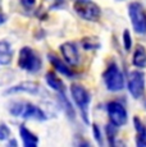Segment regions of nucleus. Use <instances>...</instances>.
I'll list each match as a JSON object with an SVG mask.
<instances>
[{
  "mask_svg": "<svg viewBox=\"0 0 146 147\" xmlns=\"http://www.w3.org/2000/svg\"><path fill=\"white\" fill-rule=\"evenodd\" d=\"M9 113L13 117L23 118V119H32L39 121H44L47 119L43 109L30 102H13L12 106L9 107Z\"/></svg>",
  "mask_w": 146,
  "mask_h": 147,
  "instance_id": "1",
  "label": "nucleus"
},
{
  "mask_svg": "<svg viewBox=\"0 0 146 147\" xmlns=\"http://www.w3.org/2000/svg\"><path fill=\"white\" fill-rule=\"evenodd\" d=\"M41 58L35 50L28 46L22 47L18 56V67L21 69L30 73H36L41 69Z\"/></svg>",
  "mask_w": 146,
  "mask_h": 147,
  "instance_id": "2",
  "label": "nucleus"
},
{
  "mask_svg": "<svg viewBox=\"0 0 146 147\" xmlns=\"http://www.w3.org/2000/svg\"><path fill=\"white\" fill-rule=\"evenodd\" d=\"M73 9L82 19L89 22H96L101 17V9L94 1L90 0H76L73 4Z\"/></svg>",
  "mask_w": 146,
  "mask_h": 147,
  "instance_id": "3",
  "label": "nucleus"
},
{
  "mask_svg": "<svg viewBox=\"0 0 146 147\" xmlns=\"http://www.w3.org/2000/svg\"><path fill=\"white\" fill-rule=\"evenodd\" d=\"M71 95L73 101L76 102V105L78 106L81 111V115H82L83 120H85L86 124H89V105L90 101H91V96H90V92L81 84H72L71 86Z\"/></svg>",
  "mask_w": 146,
  "mask_h": 147,
  "instance_id": "4",
  "label": "nucleus"
},
{
  "mask_svg": "<svg viewBox=\"0 0 146 147\" xmlns=\"http://www.w3.org/2000/svg\"><path fill=\"white\" fill-rule=\"evenodd\" d=\"M105 87L112 92H119L124 88V77L117 64H110L103 73Z\"/></svg>",
  "mask_w": 146,
  "mask_h": 147,
  "instance_id": "5",
  "label": "nucleus"
},
{
  "mask_svg": "<svg viewBox=\"0 0 146 147\" xmlns=\"http://www.w3.org/2000/svg\"><path fill=\"white\" fill-rule=\"evenodd\" d=\"M128 14L136 33H146V10L141 3H131L128 5Z\"/></svg>",
  "mask_w": 146,
  "mask_h": 147,
  "instance_id": "6",
  "label": "nucleus"
},
{
  "mask_svg": "<svg viewBox=\"0 0 146 147\" xmlns=\"http://www.w3.org/2000/svg\"><path fill=\"white\" fill-rule=\"evenodd\" d=\"M106 113H108L110 123L114 124L116 127H122L127 123V110L118 101H110V102L106 104Z\"/></svg>",
  "mask_w": 146,
  "mask_h": 147,
  "instance_id": "7",
  "label": "nucleus"
},
{
  "mask_svg": "<svg viewBox=\"0 0 146 147\" xmlns=\"http://www.w3.org/2000/svg\"><path fill=\"white\" fill-rule=\"evenodd\" d=\"M127 87L135 98H140L145 92V74L140 70H132L127 78Z\"/></svg>",
  "mask_w": 146,
  "mask_h": 147,
  "instance_id": "8",
  "label": "nucleus"
},
{
  "mask_svg": "<svg viewBox=\"0 0 146 147\" xmlns=\"http://www.w3.org/2000/svg\"><path fill=\"white\" fill-rule=\"evenodd\" d=\"M60 53L67 64H69L71 67L78 65V63H80V53H78L77 46L73 42H64V44H62Z\"/></svg>",
  "mask_w": 146,
  "mask_h": 147,
  "instance_id": "9",
  "label": "nucleus"
},
{
  "mask_svg": "<svg viewBox=\"0 0 146 147\" xmlns=\"http://www.w3.org/2000/svg\"><path fill=\"white\" fill-rule=\"evenodd\" d=\"M39 91H40V86L36 82L24 81L16 84V86H12L10 88H8L5 91V95H13V94H18V92H26V94L36 95Z\"/></svg>",
  "mask_w": 146,
  "mask_h": 147,
  "instance_id": "10",
  "label": "nucleus"
},
{
  "mask_svg": "<svg viewBox=\"0 0 146 147\" xmlns=\"http://www.w3.org/2000/svg\"><path fill=\"white\" fill-rule=\"evenodd\" d=\"M47 58H49V61L51 63V65L54 67L55 69L60 73V74L66 76V77H68V78L74 77V72L71 69V65H69V64L62 61L58 56L54 55V54H49V55H47Z\"/></svg>",
  "mask_w": 146,
  "mask_h": 147,
  "instance_id": "11",
  "label": "nucleus"
},
{
  "mask_svg": "<svg viewBox=\"0 0 146 147\" xmlns=\"http://www.w3.org/2000/svg\"><path fill=\"white\" fill-rule=\"evenodd\" d=\"M45 81H46L47 86L51 90L57 91L59 95H66V86H64L63 81L54 72H47L46 76H45Z\"/></svg>",
  "mask_w": 146,
  "mask_h": 147,
  "instance_id": "12",
  "label": "nucleus"
},
{
  "mask_svg": "<svg viewBox=\"0 0 146 147\" xmlns=\"http://www.w3.org/2000/svg\"><path fill=\"white\" fill-rule=\"evenodd\" d=\"M135 129H136V145L139 147H146V125L139 117L133 118Z\"/></svg>",
  "mask_w": 146,
  "mask_h": 147,
  "instance_id": "13",
  "label": "nucleus"
},
{
  "mask_svg": "<svg viewBox=\"0 0 146 147\" xmlns=\"http://www.w3.org/2000/svg\"><path fill=\"white\" fill-rule=\"evenodd\" d=\"M19 136L23 142L24 147H35L39 145V138L36 134H33L30 129H27L24 125L19 127Z\"/></svg>",
  "mask_w": 146,
  "mask_h": 147,
  "instance_id": "14",
  "label": "nucleus"
},
{
  "mask_svg": "<svg viewBox=\"0 0 146 147\" xmlns=\"http://www.w3.org/2000/svg\"><path fill=\"white\" fill-rule=\"evenodd\" d=\"M13 49L8 41H0V65H8L12 61Z\"/></svg>",
  "mask_w": 146,
  "mask_h": 147,
  "instance_id": "15",
  "label": "nucleus"
},
{
  "mask_svg": "<svg viewBox=\"0 0 146 147\" xmlns=\"http://www.w3.org/2000/svg\"><path fill=\"white\" fill-rule=\"evenodd\" d=\"M132 63L136 68H145L146 67V49L142 45H137L135 49Z\"/></svg>",
  "mask_w": 146,
  "mask_h": 147,
  "instance_id": "16",
  "label": "nucleus"
},
{
  "mask_svg": "<svg viewBox=\"0 0 146 147\" xmlns=\"http://www.w3.org/2000/svg\"><path fill=\"white\" fill-rule=\"evenodd\" d=\"M117 128L118 127H116L114 124L109 123L108 125H106L105 131H106V138H108V142L110 146H114L116 145V137H117Z\"/></svg>",
  "mask_w": 146,
  "mask_h": 147,
  "instance_id": "17",
  "label": "nucleus"
},
{
  "mask_svg": "<svg viewBox=\"0 0 146 147\" xmlns=\"http://www.w3.org/2000/svg\"><path fill=\"white\" fill-rule=\"evenodd\" d=\"M82 47L86 50H95L100 47V42L95 37H85L82 40Z\"/></svg>",
  "mask_w": 146,
  "mask_h": 147,
  "instance_id": "18",
  "label": "nucleus"
},
{
  "mask_svg": "<svg viewBox=\"0 0 146 147\" xmlns=\"http://www.w3.org/2000/svg\"><path fill=\"white\" fill-rule=\"evenodd\" d=\"M10 134H12V132H10L9 127L4 121H0V141H5L10 138Z\"/></svg>",
  "mask_w": 146,
  "mask_h": 147,
  "instance_id": "19",
  "label": "nucleus"
},
{
  "mask_svg": "<svg viewBox=\"0 0 146 147\" xmlns=\"http://www.w3.org/2000/svg\"><path fill=\"white\" fill-rule=\"evenodd\" d=\"M123 45H124L126 51H130L132 47V37H131V33L128 30L123 31Z\"/></svg>",
  "mask_w": 146,
  "mask_h": 147,
  "instance_id": "20",
  "label": "nucleus"
},
{
  "mask_svg": "<svg viewBox=\"0 0 146 147\" xmlns=\"http://www.w3.org/2000/svg\"><path fill=\"white\" fill-rule=\"evenodd\" d=\"M92 132H94L95 140H96V141H97V143H99V145L101 146V145H103L101 132H100V129H99V125H97V124H94V125H92Z\"/></svg>",
  "mask_w": 146,
  "mask_h": 147,
  "instance_id": "21",
  "label": "nucleus"
},
{
  "mask_svg": "<svg viewBox=\"0 0 146 147\" xmlns=\"http://www.w3.org/2000/svg\"><path fill=\"white\" fill-rule=\"evenodd\" d=\"M35 3H36V0H21V4L26 9H32L35 7Z\"/></svg>",
  "mask_w": 146,
  "mask_h": 147,
  "instance_id": "22",
  "label": "nucleus"
},
{
  "mask_svg": "<svg viewBox=\"0 0 146 147\" xmlns=\"http://www.w3.org/2000/svg\"><path fill=\"white\" fill-rule=\"evenodd\" d=\"M5 22H7V16H5V13L3 12L1 9H0V24L5 23Z\"/></svg>",
  "mask_w": 146,
  "mask_h": 147,
  "instance_id": "23",
  "label": "nucleus"
},
{
  "mask_svg": "<svg viewBox=\"0 0 146 147\" xmlns=\"http://www.w3.org/2000/svg\"><path fill=\"white\" fill-rule=\"evenodd\" d=\"M9 145H13V146H16V145H17V142H16V141H12V142L9 143Z\"/></svg>",
  "mask_w": 146,
  "mask_h": 147,
  "instance_id": "24",
  "label": "nucleus"
}]
</instances>
